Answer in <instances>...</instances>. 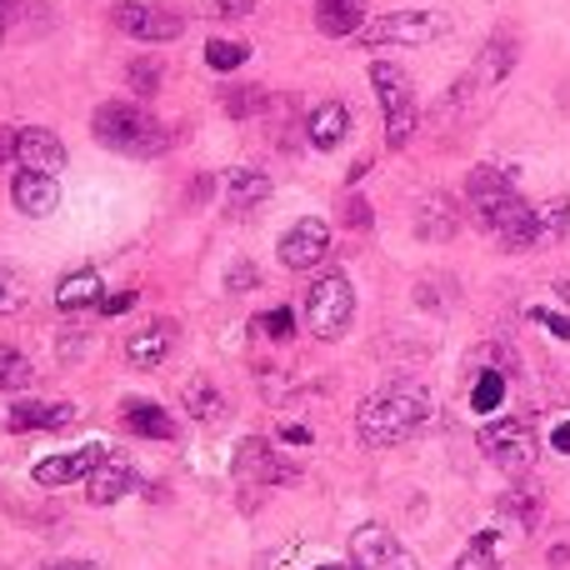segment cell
<instances>
[{"label":"cell","mask_w":570,"mask_h":570,"mask_svg":"<svg viewBox=\"0 0 570 570\" xmlns=\"http://www.w3.org/2000/svg\"><path fill=\"white\" fill-rule=\"evenodd\" d=\"M451 570H501V566H495V535H491V531H481V535L471 541V551H465Z\"/></svg>","instance_id":"32"},{"label":"cell","mask_w":570,"mask_h":570,"mask_svg":"<svg viewBox=\"0 0 570 570\" xmlns=\"http://www.w3.org/2000/svg\"><path fill=\"white\" fill-rule=\"evenodd\" d=\"M136 305V291H126V295H106L100 301V315H120V311H130Z\"/></svg>","instance_id":"39"},{"label":"cell","mask_w":570,"mask_h":570,"mask_svg":"<svg viewBox=\"0 0 570 570\" xmlns=\"http://www.w3.org/2000/svg\"><path fill=\"white\" fill-rule=\"evenodd\" d=\"M341 216H345V226H351V230H371V206H365L361 196H345Z\"/></svg>","instance_id":"36"},{"label":"cell","mask_w":570,"mask_h":570,"mask_svg":"<svg viewBox=\"0 0 570 570\" xmlns=\"http://www.w3.org/2000/svg\"><path fill=\"white\" fill-rule=\"evenodd\" d=\"M325 256H331V226H325V220L305 216L281 236V266L285 271H315Z\"/></svg>","instance_id":"10"},{"label":"cell","mask_w":570,"mask_h":570,"mask_svg":"<svg viewBox=\"0 0 570 570\" xmlns=\"http://www.w3.org/2000/svg\"><path fill=\"white\" fill-rule=\"evenodd\" d=\"M441 36H451V16L445 10H391L381 20H365V30L355 40L381 50V46H431Z\"/></svg>","instance_id":"6"},{"label":"cell","mask_w":570,"mask_h":570,"mask_svg":"<svg viewBox=\"0 0 570 570\" xmlns=\"http://www.w3.org/2000/svg\"><path fill=\"white\" fill-rule=\"evenodd\" d=\"M511 66H515V40L511 36H491V46H485L481 60H475L471 80L475 86H501V80L511 76Z\"/></svg>","instance_id":"23"},{"label":"cell","mask_w":570,"mask_h":570,"mask_svg":"<svg viewBox=\"0 0 570 570\" xmlns=\"http://www.w3.org/2000/svg\"><path fill=\"white\" fill-rule=\"evenodd\" d=\"M371 86H375V100L385 110V146L401 150L411 146L415 126H421V110H415V90H411V76L391 60H371Z\"/></svg>","instance_id":"4"},{"label":"cell","mask_w":570,"mask_h":570,"mask_svg":"<svg viewBox=\"0 0 570 570\" xmlns=\"http://www.w3.org/2000/svg\"><path fill=\"white\" fill-rule=\"evenodd\" d=\"M20 6V0H0V10H6V16H10V10H16Z\"/></svg>","instance_id":"46"},{"label":"cell","mask_w":570,"mask_h":570,"mask_svg":"<svg viewBox=\"0 0 570 570\" xmlns=\"http://www.w3.org/2000/svg\"><path fill=\"white\" fill-rule=\"evenodd\" d=\"M36 570H106V566L80 561V556H60V561H46V566H36Z\"/></svg>","instance_id":"38"},{"label":"cell","mask_w":570,"mask_h":570,"mask_svg":"<svg viewBox=\"0 0 570 570\" xmlns=\"http://www.w3.org/2000/svg\"><path fill=\"white\" fill-rule=\"evenodd\" d=\"M355 321V285L345 281V271H325L305 291V325L315 341H341Z\"/></svg>","instance_id":"5"},{"label":"cell","mask_w":570,"mask_h":570,"mask_svg":"<svg viewBox=\"0 0 570 570\" xmlns=\"http://www.w3.org/2000/svg\"><path fill=\"white\" fill-rule=\"evenodd\" d=\"M246 60H250V46H246V40H226V36L206 40V66L216 70V76H236Z\"/></svg>","instance_id":"26"},{"label":"cell","mask_w":570,"mask_h":570,"mask_svg":"<svg viewBox=\"0 0 570 570\" xmlns=\"http://www.w3.org/2000/svg\"><path fill=\"white\" fill-rule=\"evenodd\" d=\"M345 130H351V110H345L341 100H325V106H315L311 120H305V140H311L315 150H335L345 140Z\"/></svg>","instance_id":"21"},{"label":"cell","mask_w":570,"mask_h":570,"mask_svg":"<svg viewBox=\"0 0 570 570\" xmlns=\"http://www.w3.org/2000/svg\"><path fill=\"white\" fill-rule=\"evenodd\" d=\"M16 160H20V170L60 176V170H66V146H60V136L46 126H20L16 130Z\"/></svg>","instance_id":"13"},{"label":"cell","mask_w":570,"mask_h":570,"mask_svg":"<svg viewBox=\"0 0 570 570\" xmlns=\"http://www.w3.org/2000/svg\"><path fill=\"white\" fill-rule=\"evenodd\" d=\"M6 26H10V16H6V10H0V40H6Z\"/></svg>","instance_id":"45"},{"label":"cell","mask_w":570,"mask_h":570,"mask_svg":"<svg viewBox=\"0 0 570 570\" xmlns=\"http://www.w3.org/2000/svg\"><path fill=\"white\" fill-rule=\"evenodd\" d=\"M425 421H431V391L415 381H395V385H381L375 395H365L361 415H355V431H361V441L371 451H385V445L411 441Z\"/></svg>","instance_id":"2"},{"label":"cell","mask_w":570,"mask_h":570,"mask_svg":"<svg viewBox=\"0 0 570 570\" xmlns=\"http://www.w3.org/2000/svg\"><path fill=\"white\" fill-rule=\"evenodd\" d=\"M110 20H116L120 36L146 40V46H170V40L186 36V20H180L176 10H166V6H140V0H120V6L110 10Z\"/></svg>","instance_id":"9"},{"label":"cell","mask_w":570,"mask_h":570,"mask_svg":"<svg viewBox=\"0 0 570 570\" xmlns=\"http://www.w3.org/2000/svg\"><path fill=\"white\" fill-rule=\"evenodd\" d=\"M261 331H266L271 341H291V335H295V315L285 311V305H276V311L261 315Z\"/></svg>","instance_id":"35"},{"label":"cell","mask_w":570,"mask_h":570,"mask_svg":"<svg viewBox=\"0 0 570 570\" xmlns=\"http://www.w3.org/2000/svg\"><path fill=\"white\" fill-rule=\"evenodd\" d=\"M481 451L491 465H501L505 475H525L535 465V431L525 421H491L481 431Z\"/></svg>","instance_id":"8"},{"label":"cell","mask_w":570,"mask_h":570,"mask_svg":"<svg viewBox=\"0 0 570 570\" xmlns=\"http://www.w3.org/2000/svg\"><path fill=\"white\" fill-rule=\"evenodd\" d=\"M236 475L240 481H261V485H291L295 475V465H285L276 451H271V441H261V435H250V441H240V451H236Z\"/></svg>","instance_id":"12"},{"label":"cell","mask_w":570,"mask_h":570,"mask_svg":"<svg viewBox=\"0 0 570 570\" xmlns=\"http://www.w3.org/2000/svg\"><path fill=\"white\" fill-rule=\"evenodd\" d=\"M10 206L30 220H46L50 210L60 206V180L46 176V170H16V180H10Z\"/></svg>","instance_id":"14"},{"label":"cell","mask_w":570,"mask_h":570,"mask_svg":"<svg viewBox=\"0 0 570 570\" xmlns=\"http://www.w3.org/2000/svg\"><path fill=\"white\" fill-rule=\"evenodd\" d=\"M126 76H130V90H136V96H156V90H160V76H166V66H160V60H130Z\"/></svg>","instance_id":"33"},{"label":"cell","mask_w":570,"mask_h":570,"mask_svg":"<svg viewBox=\"0 0 570 570\" xmlns=\"http://www.w3.org/2000/svg\"><path fill=\"white\" fill-rule=\"evenodd\" d=\"M30 305V281L10 261H0V315H20Z\"/></svg>","instance_id":"27"},{"label":"cell","mask_w":570,"mask_h":570,"mask_svg":"<svg viewBox=\"0 0 570 570\" xmlns=\"http://www.w3.org/2000/svg\"><path fill=\"white\" fill-rule=\"evenodd\" d=\"M501 511L511 515L515 525H525V531H531L535 515H541V501H535V491H505L501 495Z\"/></svg>","instance_id":"31"},{"label":"cell","mask_w":570,"mask_h":570,"mask_svg":"<svg viewBox=\"0 0 570 570\" xmlns=\"http://www.w3.org/2000/svg\"><path fill=\"white\" fill-rule=\"evenodd\" d=\"M535 216H541V240H561V236H566V220H570V200L561 196L556 206L535 210Z\"/></svg>","instance_id":"34"},{"label":"cell","mask_w":570,"mask_h":570,"mask_svg":"<svg viewBox=\"0 0 570 570\" xmlns=\"http://www.w3.org/2000/svg\"><path fill=\"white\" fill-rule=\"evenodd\" d=\"M256 285V271L250 266H236V276H230V291H250Z\"/></svg>","instance_id":"42"},{"label":"cell","mask_w":570,"mask_h":570,"mask_svg":"<svg viewBox=\"0 0 570 570\" xmlns=\"http://www.w3.org/2000/svg\"><path fill=\"white\" fill-rule=\"evenodd\" d=\"M130 491H136V471H130V461H120V455H110V461L86 481L90 505H116V501H126Z\"/></svg>","instance_id":"19"},{"label":"cell","mask_w":570,"mask_h":570,"mask_svg":"<svg viewBox=\"0 0 570 570\" xmlns=\"http://www.w3.org/2000/svg\"><path fill=\"white\" fill-rule=\"evenodd\" d=\"M315 26H321V36L355 40L365 30V0H321L315 6Z\"/></svg>","instance_id":"20"},{"label":"cell","mask_w":570,"mask_h":570,"mask_svg":"<svg viewBox=\"0 0 570 570\" xmlns=\"http://www.w3.org/2000/svg\"><path fill=\"white\" fill-rule=\"evenodd\" d=\"M455 230H461V206H455L445 190L421 196V206H415V236L421 240H455Z\"/></svg>","instance_id":"16"},{"label":"cell","mask_w":570,"mask_h":570,"mask_svg":"<svg viewBox=\"0 0 570 570\" xmlns=\"http://www.w3.org/2000/svg\"><path fill=\"white\" fill-rule=\"evenodd\" d=\"M351 566L355 570H415V556L391 525L365 521L351 531Z\"/></svg>","instance_id":"7"},{"label":"cell","mask_w":570,"mask_h":570,"mask_svg":"<svg viewBox=\"0 0 570 570\" xmlns=\"http://www.w3.org/2000/svg\"><path fill=\"white\" fill-rule=\"evenodd\" d=\"M531 321H535V325H546L551 335H561V341H570V321H566L561 311H546V305H541V311H531Z\"/></svg>","instance_id":"37"},{"label":"cell","mask_w":570,"mask_h":570,"mask_svg":"<svg viewBox=\"0 0 570 570\" xmlns=\"http://www.w3.org/2000/svg\"><path fill=\"white\" fill-rule=\"evenodd\" d=\"M465 206L481 230H491L505 250H531L541 246V216L515 196V186L495 166H475L465 176Z\"/></svg>","instance_id":"1"},{"label":"cell","mask_w":570,"mask_h":570,"mask_svg":"<svg viewBox=\"0 0 570 570\" xmlns=\"http://www.w3.org/2000/svg\"><path fill=\"white\" fill-rule=\"evenodd\" d=\"M216 6H220V16H250L256 0H216Z\"/></svg>","instance_id":"41"},{"label":"cell","mask_w":570,"mask_h":570,"mask_svg":"<svg viewBox=\"0 0 570 570\" xmlns=\"http://www.w3.org/2000/svg\"><path fill=\"white\" fill-rule=\"evenodd\" d=\"M505 401V371H481L475 375V391H471V411L491 415L495 405Z\"/></svg>","instance_id":"29"},{"label":"cell","mask_w":570,"mask_h":570,"mask_svg":"<svg viewBox=\"0 0 570 570\" xmlns=\"http://www.w3.org/2000/svg\"><path fill=\"white\" fill-rule=\"evenodd\" d=\"M100 301H106V285H100V271H96V266H80V271H70V276L56 285V305H60V311H66V315L100 311Z\"/></svg>","instance_id":"18"},{"label":"cell","mask_w":570,"mask_h":570,"mask_svg":"<svg viewBox=\"0 0 570 570\" xmlns=\"http://www.w3.org/2000/svg\"><path fill=\"white\" fill-rule=\"evenodd\" d=\"M170 345H176V325H170V321H150V325H140V331L126 341V361L136 365V371H156V365L170 355Z\"/></svg>","instance_id":"17"},{"label":"cell","mask_w":570,"mask_h":570,"mask_svg":"<svg viewBox=\"0 0 570 570\" xmlns=\"http://www.w3.org/2000/svg\"><path fill=\"white\" fill-rule=\"evenodd\" d=\"M186 415L190 421H220L226 415V395L216 391V381H206V375H196V381L186 385Z\"/></svg>","instance_id":"25"},{"label":"cell","mask_w":570,"mask_h":570,"mask_svg":"<svg viewBox=\"0 0 570 570\" xmlns=\"http://www.w3.org/2000/svg\"><path fill=\"white\" fill-rule=\"evenodd\" d=\"M120 425H126L130 435H140V441H176L170 411L156 401H146V395H130V401L120 405Z\"/></svg>","instance_id":"15"},{"label":"cell","mask_w":570,"mask_h":570,"mask_svg":"<svg viewBox=\"0 0 570 570\" xmlns=\"http://www.w3.org/2000/svg\"><path fill=\"white\" fill-rule=\"evenodd\" d=\"M551 445H556L561 455H570V421H561V425L551 431Z\"/></svg>","instance_id":"43"},{"label":"cell","mask_w":570,"mask_h":570,"mask_svg":"<svg viewBox=\"0 0 570 570\" xmlns=\"http://www.w3.org/2000/svg\"><path fill=\"white\" fill-rule=\"evenodd\" d=\"M556 291H561V295H566V301H570V281H561V285H556Z\"/></svg>","instance_id":"47"},{"label":"cell","mask_w":570,"mask_h":570,"mask_svg":"<svg viewBox=\"0 0 570 570\" xmlns=\"http://www.w3.org/2000/svg\"><path fill=\"white\" fill-rule=\"evenodd\" d=\"M220 186H226V206L230 210H256L261 200L271 196V176H266V170H230Z\"/></svg>","instance_id":"24"},{"label":"cell","mask_w":570,"mask_h":570,"mask_svg":"<svg viewBox=\"0 0 570 570\" xmlns=\"http://www.w3.org/2000/svg\"><path fill=\"white\" fill-rule=\"evenodd\" d=\"M16 160V130H0V166Z\"/></svg>","instance_id":"44"},{"label":"cell","mask_w":570,"mask_h":570,"mask_svg":"<svg viewBox=\"0 0 570 570\" xmlns=\"http://www.w3.org/2000/svg\"><path fill=\"white\" fill-rule=\"evenodd\" d=\"M281 441H291V445H311L315 435L305 431V425H285V431H281Z\"/></svg>","instance_id":"40"},{"label":"cell","mask_w":570,"mask_h":570,"mask_svg":"<svg viewBox=\"0 0 570 570\" xmlns=\"http://www.w3.org/2000/svg\"><path fill=\"white\" fill-rule=\"evenodd\" d=\"M90 136H96L106 150L130 156V160H156V156L170 150V130L160 126L150 110L130 106V100H106V106H96V116H90Z\"/></svg>","instance_id":"3"},{"label":"cell","mask_w":570,"mask_h":570,"mask_svg":"<svg viewBox=\"0 0 570 570\" xmlns=\"http://www.w3.org/2000/svg\"><path fill=\"white\" fill-rule=\"evenodd\" d=\"M315 570H355V566H315Z\"/></svg>","instance_id":"48"},{"label":"cell","mask_w":570,"mask_h":570,"mask_svg":"<svg viewBox=\"0 0 570 570\" xmlns=\"http://www.w3.org/2000/svg\"><path fill=\"white\" fill-rule=\"evenodd\" d=\"M30 381H36L30 355H20L16 345H0V391H26Z\"/></svg>","instance_id":"28"},{"label":"cell","mask_w":570,"mask_h":570,"mask_svg":"<svg viewBox=\"0 0 570 570\" xmlns=\"http://www.w3.org/2000/svg\"><path fill=\"white\" fill-rule=\"evenodd\" d=\"M106 461H110V451L100 441L80 445V451H66V455H46V461H36V485L56 491V485H70V481H90Z\"/></svg>","instance_id":"11"},{"label":"cell","mask_w":570,"mask_h":570,"mask_svg":"<svg viewBox=\"0 0 570 570\" xmlns=\"http://www.w3.org/2000/svg\"><path fill=\"white\" fill-rule=\"evenodd\" d=\"M220 106L230 110V120H246V116H256V110L266 106V90H256V86H226V90H220Z\"/></svg>","instance_id":"30"},{"label":"cell","mask_w":570,"mask_h":570,"mask_svg":"<svg viewBox=\"0 0 570 570\" xmlns=\"http://www.w3.org/2000/svg\"><path fill=\"white\" fill-rule=\"evenodd\" d=\"M76 421V405H46V401H20L10 411V431L26 435V431H60V425Z\"/></svg>","instance_id":"22"}]
</instances>
